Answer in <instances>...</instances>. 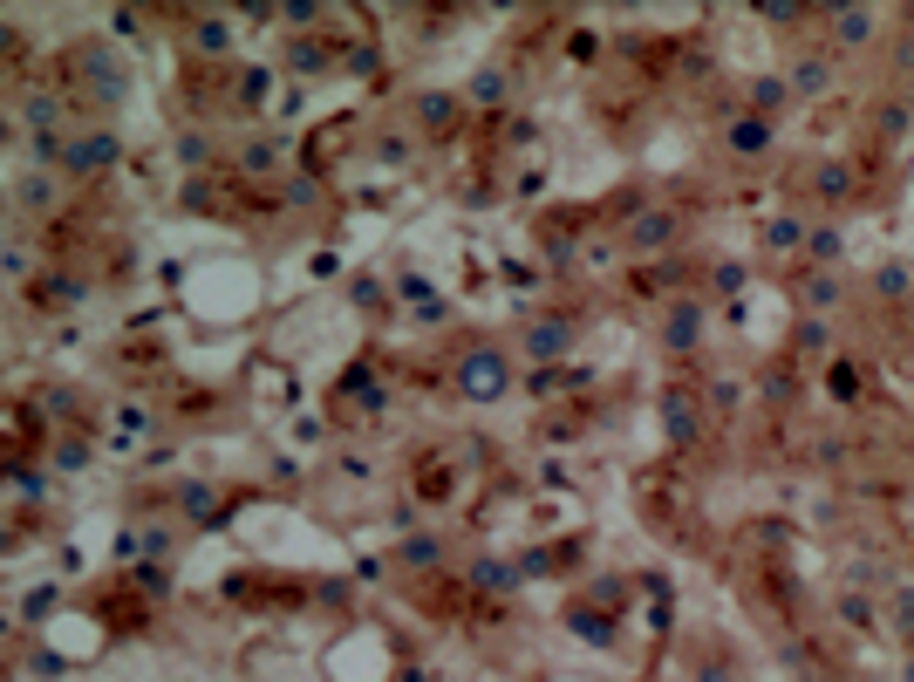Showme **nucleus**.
<instances>
[{"label": "nucleus", "mask_w": 914, "mask_h": 682, "mask_svg": "<svg viewBox=\"0 0 914 682\" xmlns=\"http://www.w3.org/2000/svg\"><path fill=\"white\" fill-rule=\"evenodd\" d=\"M103 164H116V137H110V130H96V137H76V144H69V171H103Z\"/></svg>", "instance_id": "nucleus-1"}, {"label": "nucleus", "mask_w": 914, "mask_h": 682, "mask_svg": "<svg viewBox=\"0 0 914 682\" xmlns=\"http://www.w3.org/2000/svg\"><path fill=\"white\" fill-rule=\"evenodd\" d=\"M833 35H839V41H867V35H874V14H839Z\"/></svg>", "instance_id": "nucleus-2"}, {"label": "nucleus", "mask_w": 914, "mask_h": 682, "mask_svg": "<svg viewBox=\"0 0 914 682\" xmlns=\"http://www.w3.org/2000/svg\"><path fill=\"white\" fill-rule=\"evenodd\" d=\"M730 144H737V151H758V144H764V123H737V130H730Z\"/></svg>", "instance_id": "nucleus-3"}, {"label": "nucleus", "mask_w": 914, "mask_h": 682, "mask_svg": "<svg viewBox=\"0 0 914 682\" xmlns=\"http://www.w3.org/2000/svg\"><path fill=\"white\" fill-rule=\"evenodd\" d=\"M198 35H205V41H198V48H212V55H219V48H226V21H205V28H198Z\"/></svg>", "instance_id": "nucleus-4"}, {"label": "nucleus", "mask_w": 914, "mask_h": 682, "mask_svg": "<svg viewBox=\"0 0 914 682\" xmlns=\"http://www.w3.org/2000/svg\"><path fill=\"white\" fill-rule=\"evenodd\" d=\"M751 96H758V110H778V103H785V89H778V82H758Z\"/></svg>", "instance_id": "nucleus-5"}]
</instances>
